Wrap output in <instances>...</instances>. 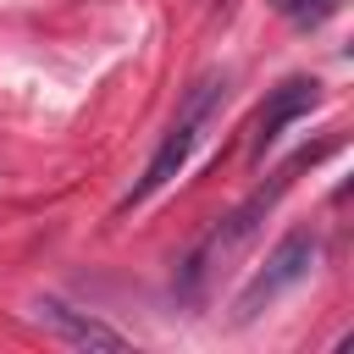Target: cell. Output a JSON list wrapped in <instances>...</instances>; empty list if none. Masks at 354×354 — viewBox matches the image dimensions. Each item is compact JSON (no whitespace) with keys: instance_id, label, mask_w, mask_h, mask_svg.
Listing matches in <instances>:
<instances>
[{"instance_id":"6da1fadb","label":"cell","mask_w":354,"mask_h":354,"mask_svg":"<svg viewBox=\"0 0 354 354\" xmlns=\"http://www.w3.org/2000/svg\"><path fill=\"white\" fill-rule=\"evenodd\" d=\"M221 94H227V77H221V72H205V77L183 94V105H177V116H171V127H166L160 149L149 155V166H144V177L133 183V194L122 199V210L144 205L155 188H166V183L183 171V160H188V149H194V138H199V127L210 122V111H216V100H221Z\"/></svg>"},{"instance_id":"7a4b0ae2","label":"cell","mask_w":354,"mask_h":354,"mask_svg":"<svg viewBox=\"0 0 354 354\" xmlns=\"http://www.w3.org/2000/svg\"><path fill=\"white\" fill-rule=\"evenodd\" d=\"M315 254H321V243H315V232H288L271 254H266V266L249 277V288L238 293V321H254L266 304H277L288 288H299L310 271H315Z\"/></svg>"},{"instance_id":"3957f363","label":"cell","mask_w":354,"mask_h":354,"mask_svg":"<svg viewBox=\"0 0 354 354\" xmlns=\"http://www.w3.org/2000/svg\"><path fill=\"white\" fill-rule=\"evenodd\" d=\"M28 315H33L50 337H61V343H72V348H122V343H127L122 332H111L105 321L83 315V310H66L61 299H33Z\"/></svg>"},{"instance_id":"277c9868","label":"cell","mask_w":354,"mask_h":354,"mask_svg":"<svg viewBox=\"0 0 354 354\" xmlns=\"http://www.w3.org/2000/svg\"><path fill=\"white\" fill-rule=\"evenodd\" d=\"M315 100H321V83H315V77H293V83H282V88L260 105V116H254V155H266V149L277 144V133H282L288 122H299Z\"/></svg>"},{"instance_id":"5b68a950","label":"cell","mask_w":354,"mask_h":354,"mask_svg":"<svg viewBox=\"0 0 354 354\" xmlns=\"http://www.w3.org/2000/svg\"><path fill=\"white\" fill-rule=\"evenodd\" d=\"M332 11H337V0H293V6H288V17H293L299 28H315V22H326Z\"/></svg>"},{"instance_id":"8992f818","label":"cell","mask_w":354,"mask_h":354,"mask_svg":"<svg viewBox=\"0 0 354 354\" xmlns=\"http://www.w3.org/2000/svg\"><path fill=\"white\" fill-rule=\"evenodd\" d=\"M271 6H277V11H288V6H293V0H271Z\"/></svg>"}]
</instances>
